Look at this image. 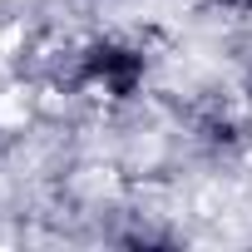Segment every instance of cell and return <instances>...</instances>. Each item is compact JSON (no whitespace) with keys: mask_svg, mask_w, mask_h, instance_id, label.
<instances>
[{"mask_svg":"<svg viewBox=\"0 0 252 252\" xmlns=\"http://www.w3.org/2000/svg\"><path fill=\"white\" fill-rule=\"evenodd\" d=\"M203 5H213V10H222V15H237V20L252 15V0H203Z\"/></svg>","mask_w":252,"mask_h":252,"instance_id":"2","label":"cell"},{"mask_svg":"<svg viewBox=\"0 0 252 252\" xmlns=\"http://www.w3.org/2000/svg\"><path fill=\"white\" fill-rule=\"evenodd\" d=\"M247 99H252V74H247Z\"/></svg>","mask_w":252,"mask_h":252,"instance_id":"3","label":"cell"},{"mask_svg":"<svg viewBox=\"0 0 252 252\" xmlns=\"http://www.w3.org/2000/svg\"><path fill=\"white\" fill-rule=\"evenodd\" d=\"M149 64L134 45H119V40H99L79 55V69H74V84L79 89H104L109 99H134L139 84H144Z\"/></svg>","mask_w":252,"mask_h":252,"instance_id":"1","label":"cell"}]
</instances>
